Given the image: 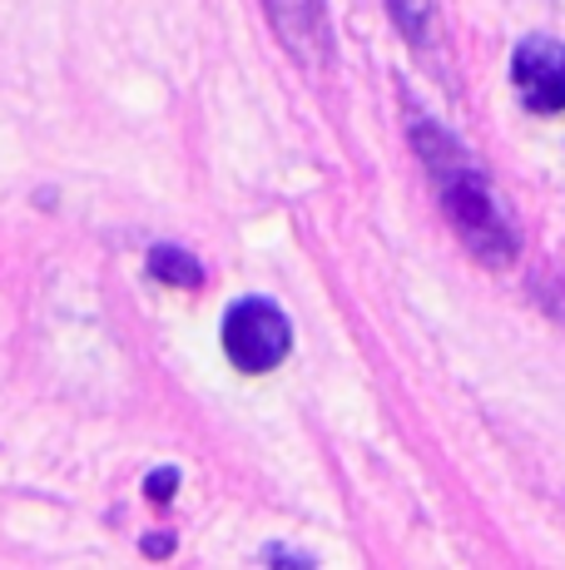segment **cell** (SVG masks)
Segmentation results:
<instances>
[{"label": "cell", "mask_w": 565, "mask_h": 570, "mask_svg": "<svg viewBox=\"0 0 565 570\" xmlns=\"http://www.w3.org/2000/svg\"><path fill=\"white\" fill-rule=\"evenodd\" d=\"M293 347V327L268 298H244L224 317V353L238 372H274Z\"/></svg>", "instance_id": "2"}, {"label": "cell", "mask_w": 565, "mask_h": 570, "mask_svg": "<svg viewBox=\"0 0 565 570\" xmlns=\"http://www.w3.org/2000/svg\"><path fill=\"white\" fill-rule=\"evenodd\" d=\"M174 487H179V471H155L149 476V501H169Z\"/></svg>", "instance_id": "7"}, {"label": "cell", "mask_w": 565, "mask_h": 570, "mask_svg": "<svg viewBox=\"0 0 565 570\" xmlns=\"http://www.w3.org/2000/svg\"><path fill=\"white\" fill-rule=\"evenodd\" d=\"M149 273H155L159 283H169V288H199L204 283V268L174 244H159L155 254H149Z\"/></svg>", "instance_id": "5"}, {"label": "cell", "mask_w": 565, "mask_h": 570, "mask_svg": "<svg viewBox=\"0 0 565 570\" xmlns=\"http://www.w3.org/2000/svg\"><path fill=\"white\" fill-rule=\"evenodd\" d=\"M511 80L521 90V105L536 115H561L565 109V46L551 36L521 40L511 55Z\"/></svg>", "instance_id": "3"}, {"label": "cell", "mask_w": 565, "mask_h": 570, "mask_svg": "<svg viewBox=\"0 0 565 570\" xmlns=\"http://www.w3.org/2000/svg\"><path fill=\"white\" fill-rule=\"evenodd\" d=\"M412 145H417L422 164H427L432 184H437V194H442V208H447L452 228L462 234V244L482 263H492V268H506V263L516 258V228L506 224L482 164L466 155L442 125H432V119L412 125Z\"/></svg>", "instance_id": "1"}, {"label": "cell", "mask_w": 565, "mask_h": 570, "mask_svg": "<svg viewBox=\"0 0 565 570\" xmlns=\"http://www.w3.org/2000/svg\"><path fill=\"white\" fill-rule=\"evenodd\" d=\"M268 16H274V30L282 36L298 60L318 65L328 60L333 50V30H328V16H323V0H268Z\"/></svg>", "instance_id": "4"}, {"label": "cell", "mask_w": 565, "mask_h": 570, "mask_svg": "<svg viewBox=\"0 0 565 570\" xmlns=\"http://www.w3.org/2000/svg\"><path fill=\"white\" fill-rule=\"evenodd\" d=\"M387 10H393L397 30L412 40V46H427V36H432V0H387Z\"/></svg>", "instance_id": "6"}]
</instances>
